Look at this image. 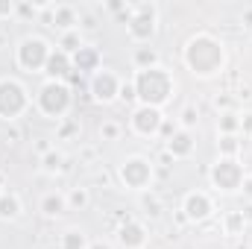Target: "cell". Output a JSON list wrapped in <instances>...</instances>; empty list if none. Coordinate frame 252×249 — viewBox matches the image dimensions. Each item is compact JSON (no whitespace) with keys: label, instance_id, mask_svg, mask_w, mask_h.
<instances>
[{"label":"cell","instance_id":"1","mask_svg":"<svg viewBox=\"0 0 252 249\" xmlns=\"http://www.w3.org/2000/svg\"><path fill=\"white\" fill-rule=\"evenodd\" d=\"M135 100L141 106H153V109H161L164 103L173 100L176 94V79L167 67L156 64V67H147V70H135Z\"/></svg>","mask_w":252,"mask_h":249},{"label":"cell","instance_id":"2","mask_svg":"<svg viewBox=\"0 0 252 249\" xmlns=\"http://www.w3.org/2000/svg\"><path fill=\"white\" fill-rule=\"evenodd\" d=\"M182 56H185V64L190 67V73H196V76H214L226 64L223 44L208 32H196L193 38H188Z\"/></svg>","mask_w":252,"mask_h":249},{"label":"cell","instance_id":"3","mask_svg":"<svg viewBox=\"0 0 252 249\" xmlns=\"http://www.w3.org/2000/svg\"><path fill=\"white\" fill-rule=\"evenodd\" d=\"M35 106H38L41 115L62 121L64 115L70 112V106H73V91H70L64 82L47 79V82L38 88V94H35Z\"/></svg>","mask_w":252,"mask_h":249},{"label":"cell","instance_id":"4","mask_svg":"<svg viewBox=\"0 0 252 249\" xmlns=\"http://www.w3.org/2000/svg\"><path fill=\"white\" fill-rule=\"evenodd\" d=\"M30 106H32V103H30V91H27L18 79H12V76L0 79V118H3V121L21 118Z\"/></svg>","mask_w":252,"mask_h":249},{"label":"cell","instance_id":"5","mask_svg":"<svg viewBox=\"0 0 252 249\" xmlns=\"http://www.w3.org/2000/svg\"><path fill=\"white\" fill-rule=\"evenodd\" d=\"M50 53H53V47H50L44 38L27 35V38L18 44V64H21L24 70H30V73H41L44 64H47V59H50Z\"/></svg>","mask_w":252,"mask_h":249},{"label":"cell","instance_id":"6","mask_svg":"<svg viewBox=\"0 0 252 249\" xmlns=\"http://www.w3.org/2000/svg\"><path fill=\"white\" fill-rule=\"evenodd\" d=\"M118 176H121V182L129 190H147L153 185V164L144 156H129L124 164L118 167Z\"/></svg>","mask_w":252,"mask_h":249},{"label":"cell","instance_id":"7","mask_svg":"<svg viewBox=\"0 0 252 249\" xmlns=\"http://www.w3.org/2000/svg\"><path fill=\"white\" fill-rule=\"evenodd\" d=\"M244 164L238 158H217V164L211 167V185L223 193H235L244 185Z\"/></svg>","mask_w":252,"mask_h":249},{"label":"cell","instance_id":"8","mask_svg":"<svg viewBox=\"0 0 252 249\" xmlns=\"http://www.w3.org/2000/svg\"><path fill=\"white\" fill-rule=\"evenodd\" d=\"M129 35L135 41H150L156 35V6L153 3H138L132 6V18L126 24Z\"/></svg>","mask_w":252,"mask_h":249},{"label":"cell","instance_id":"9","mask_svg":"<svg viewBox=\"0 0 252 249\" xmlns=\"http://www.w3.org/2000/svg\"><path fill=\"white\" fill-rule=\"evenodd\" d=\"M121 85L124 82L118 79L115 70H97L88 82V91L97 103H115V100H121Z\"/></svg>","mask_w":252,"mask_h":249},{"label":"cell","instance_id":"10","mask_svg":"<svg viewBox=\"0 0 252 249\" xmlns=\"http://www.w3.org/2000/svg\"><path fill=\"white\" fill-rule=\"evenodd\" d=\"M129 124H132V132H135V135H141V138H153V135H158V132H161L164 115H161V109L138 106V109L132 112Z\"/></svg>","mask_w":252,"mask_h":249},{"label":"cell","instance_id":"11","mask_svg":"<svg viewBox=\"0 0 252 249\" xmlns=\"http://www.w3.org/2000/svg\"><path fill=\"white\" fill-rule=\"evenodd\" d=\"M211 211H214V202H211V196L205 190H190V193H185V199H182V217L185 220L202 223V220L211 217Z\"/></svg>","mask_w":252,"mask_h":249},{"label":"cell","instance_id":"12","mask_svg":"<svg viewBox=\"0 0 252 249\" xmlns=\"http://www.w3.org/2000/svg\"><path fill=\"white\" fill-rule=\"evenodd\" d=\"M118 244L124 249H144V244H147V229L138 220H126L124 226L118 229Z\"/></svg>","mask_w":252,"mask_h":249},{"label":"cell","instance_id":"13","mask_svg":"<svg viewBox=\"0 0 252 249\" xmlns=\"http://www.w3.org/2000/svg\"><path fill=\"white\" fill-rule=\"evenodd\" d=\"M44 73H47L53 82H64V79H70V73H73V62H70V56L56 47V50L50 53L47 64H44Z\"/></svg>","mask_w":252,"mask_h":249},{"label":"cell","instance_id":"14","mask_svg":"<svg viewBox=\"0 0 252 249\" xmlns=\"http://www.w3.org/2000/svg\"><path fill=\"white\" fill-rule=\"evenodd\" d=\"M70 62H73V70H79V76L82 73H97L100 70V53H97V47H91V44H85V47H79L73 56H70Z\"/></svg>","mask_w":252,"mask_h":249},{"label":"cell","instance_id":"15","mask_svg":"<svg viewBox=\"0 0 252 249\" xmlns=\"http://www.w3.org/2000/svg\"><path fill=\"white\" fill-rule=\"evenodd\" d=\"M193 147H196V141H193V135L188 129H176L167 138V156H173V158H188L193 153Z\"/></svg>","mask_w":252,"mask_h":249},{"label":"cell","instance_id":"16","mask_svg":"<svg viewBox=\"0 0 252 249\" xmlns=\"http://www.w3.org/2000/svg\"><path fill=\"white\" fill-rule=\"evenodd\" d=\"M76 24H79V15H76L73 6H56L53 3V9H50V27H59L62 32H70Z\"/></svg>","mask_w":252,"mask_h":249},{"label":"cell","instance_id":"17","mask_svg":"<svg viewBox=\"0 0 252 249\" xmlns=\"http://www.w3.org/2000/svg\"><path fill=\"white\" fill-rule=\"evenodd\" d=\"M38 208H41V214H44V217H59V214L67 211V196L59 193V190H50V193H44V196H41Z\"/></svg>","mask_w":252,"mask_h":249},{"label":"cell","instance_id":"18","mask_svg":"<svg viewBox=\"0 0 252 249\" xmlns=\"http://www.w3.org/2000/svg\"><path fill=\"white\" fill-rule=\"evenodd\" d=\"M18 214H21V196L12 190H3L0 193V220H15Z\"/></svg>","mask_w":252,"mask_h":249},{"label":"cell","instance_id":"19","mask_svg":"<svg viewBox=\"0 0 252 249\" xmlns=\"http://www.w3.org/2000/svg\"><path fill=\"white\" fill-rule=\"evenodd\" d=\"M79 47H85V41H82V32L79 30H70V32H62V38H59V50L67 53V56H73Z\"/></svg>","mask_w":252,"mask_h":249},{"label":"cell","instance_id":"20","mask_svg":"<svg viewBox=\"0 0 252 249\" xmlns=\"http://www.w3.org/2000/svg\"><path fill=\"white\" fill-rule=\"evenodd\" d=\"M217 147H220V158H238V153H241V138H238V135H220Z\"/></svg>","mask_w":252,"mask_h":249},{"label":"cell","instance_id":"21","mask_svg":"<svg viewBox=\"0 0 252 249\" xmlns=\"http://www.w3.org/2000/svg\"><path fill=\"white\" fill-rule=\"evenodd\" d=\"M223 229H226V235H232V238L244 235V229H247L244 214H241V211H229V214L223 217Z\"/></svg>","mask_w":252,"mask_h":249},{"label":"cell","instance_id":"22","mask_svg":"<svg viewBox=\"0 0 252 249\" xmlns=\"http://www.w3.org/2000/svg\"><path fill=\"white\" fill-rule=\"evenodd\" d=\"M132 62H135L138 70H147V67H156V64H158V53H156L153 47H138L135 56H132Z\"/></svg>","mask_w":252,"mask_h":249},{"label":"cell","instance_id":"23","mask_svg":"<svg viewBox=\"0 0 252 249\" xmlns=\"http://www.w3.org/2000/svg\"><path fill=\"white\" fill-rule=\"evenodd\" d=\"M217 129H220V135H238V132H241V115L223 112V115L217 118Z\"/></svg>","mask_w":252,"mask_h":249},{"label":"cell","instance_id":"24","mask_svg":"<svg viewBox=\"0 0 252 249\" xmlns=\"http://www.w3.org/2000/svg\"><path fill=\"white\" fill-rule=\"evenodd\" d=\"M88 202H91V193H88V187H70V193H67V208H73V211H82V208H88Z\"/></svg>","mask_w":252,"mask_h":249},{"label":"cell","instance_id":"25","mask_svg":"<svg viewBox=\"0 0 252 249\" xmlns=\"http://www.w3.org/2000/svg\"><path fill=\"white\" fill-rule=\"evenodd\" d=\"M62 249H88V241L79 229H67L62 235Z\"/></svg>","mask_w":252,"mask_h":249},{"label":"cell","instance_id":"26","mask_svg":"<svg viewBox=\"0 0 252 249\" xmlns=\"http://www.w3.org/2000/svg\"><path fill=\"white\" fill-rule=\"evenodd\" d=\"M62 167H64V156L62 153L50 150L47 156H41V170H44V173H59Z\"/></svg>","mask_w":252,"mask_h":249},{"label":"cell","instance_id":"27","mask_svg":"<svg viewBox=\"0 0 252 249\" xmlns=\"http://www.w3.org/2000/svg\"><path fill=\"white\" fill-rule=\"evenodd\" d=\"M179 124H182V129H188V132H190V126L199 124V112H196V106H185V109H182Z\"/></svg>","mask_w":252,"mask_h":249},{"label":"cell","instance_id":"28","mask_svg":"<svg viewBox=\"0 0 252 249\" xmlns=\"http://www.w3.org/2000/svg\"><path fill=\"white\" fill-rule=\"evenodd\" d=\"M100 138H103V141H118V138H121V124L106 121V124L100 126Z\"/></svg>","mask_w":252,"mask_h":249},{"label":"cell","instance_id":"29","mask_svg":"<svg viewBox=\"0 0 252 249\" xmlns=\"http://www.w3.org/2000/svg\"><path fill=\"white\" fill-rule=\"evenodd\" d=\"M144 208H147L150 217H158V214H161V199H158L156 193H150V196H144Z\"/></svg>","mask_w":252,"mask_h":249},{"label":"cell","instance_id":"30","mask_svg":"<svg viewBox=\"0 0 252 249\" xmlns=\"http://www.w3.org/2000/svg\"><path fill=\"white\" fill-rule=\"evenodd\" d=\"M121 100H124V103H132V100H135V85H132V82H124V85H121Z\"/></svg>","mask_w":252,"mask_h":249},{"label":"cell","instance_id":"31","mask_svg":"<svg viewBox=\"0 0 252 249\" xmlns=\"http://www.w3.org/2000/svg\"><path fill=\"white\" fill-rule=\"evenodd\" d=\"M241 132H244V135H250V138H252V112H247V115H241Z\"/></svg>","mask_w":252,"mask_h":249},{"label":"cell","instance_id":"32","mask_svg":"<svg viewBox=\"0 0 252 249\" xmlns=\"http://www.w3.org/2000/svg\"><path fill=\"white\" fill-rule=\"evenodd\" d=\"M15 12V3L12 0H0V18H12Z\"/></svg>","mask_w":252,"mask_h":249},{"label":"cell","instance_id":"33","mask_svg":"<svg viewBox=\"0 0 252 249\" xmlns=\"http://www.w3.org/2000/svg\"><path fill=\"white\" fill-rule=\"evenodd\" d=\"M82 27H85V30H94V27H97L94 15H82Z\"/></svg>","mask_w":252,"mask_h":249},{"label":"cell","instance_id":"34","mask_svg":"<svg viewBox=\"0 0 252 249\" xmlns=\"http://www.w3.org/2000/svg\"><path fill=\"white\" fill-rule=\"evenodd\" d=\"M241 214H244V220H247V223H252V202L247 205V208H241Z\"/></svg>","mask_w":252,"mask_h":249},{"label":"cell","instance_id":"35","mask_svg":"<svg viewBox=\"0 0 252 249\" xmlns=\"http://www.w3.org/2000/svg\"><path fill=\"white\" fill-rule=\"evenodd\" d=\"M241 187H244V190H247V196H252V179H250V176H247V179H244V185H241Z\"/></svg>","mask_w":252,"mask_h":249},{"label":"cell","instance_id":"36","mask_svg":"<svg viewBox=\"0 0 252 249\" xmlns=\"http://www.w3.org/2000/svg\"><path fill=\"white\" fill-rule=\"evenodd\" d=\"M244 24H247V27H252V9H247V12H244Z\"/></svg>","mask_w":252,"mask_h":249},{"label":"cell","instance_id":"37","mask_svg":"<svg viewBox=\"0 0 252 249\" xmlns=\"http://www.w3.org/2000/svg\"><path fill=\"white\" fill-rule=\"evenodd\" d=\"M109 9H112V12H121V9H126L124 3H118V0H115V3H109Z\"/></svg>","mask_w":252,"mask_h":249},{"label":"cell","instance_id":"38","mask_svg":"<svg viewBox=\"0 0 252 249\" xmlns=\"http://www.w3.org/2000/svg\"><path fill=\"white\" fill-rule=\"evenodd\" d=\"M88 249H112V247H109V244H103V241H97V244H91Z\"/></svg>","mask_w":252,"mask_h":249},{"label":"cell","instance_id":"39","mask_svg":"<svg viewBox=\"0 0 252 249\" xmlns=\"http://www.w3.org/2000/svg\"><path fill=\"white\" fill-rule=\"evenodd\" d=\"M70 132H76V124H67V126L62 129V135H70Z\"/></svg>","mask_w":252,"mask_h":249},{"label":"cell","instance_id":"40","mask_svg":"<svg viewBox=\"0 0 252 249\" xmlns=\"http://www.w3.org/2000/svg\"><path fill=\"white\" fill-rule=\"evenodd\" d=\"M0 193H3V173H0Z\"/></svg>","mask_w":252,"mask_h":249}]
</instances>
